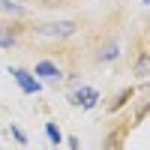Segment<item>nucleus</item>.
Returning <instances> with one entry per match:
<instances>
[{
	"instance_id": "12",
	"label": "nucleus",
	"mask_w": 150,
	"mask_h": 150,
	"mask_svg": "<svg viewBox=\"0 0 150 150\" xmlns=\"http://www.w3.org/2000/svg\"><path fill=\"white\" fill-rule=\"evenodd\" d=\"M9 132H12V138H15L18 144H27V135H24V132L15 126V123H9Z\"/></svg>"
},
{
	"instance_id": "2",
	"label": "nucleus",
	"mask_w": 150,
	"mask_h": 150,
	"mask_svg": "<svg viewBox=\"0 0 150 150\" xmlns=\"http://www.w3.org/2000/svg\"><path fill=\"white\" fill-rule=\"evenodd\" d=\"M27 39V24L24 21H12V18H0V51H12Z\"/></svg>"
},
{
	"instance_id": "13",
	"label": "nucleus",
	"mask_w": 150,
	"mask_h": 150,
	"mask_svg": "<svg viewBox=\"0 0 150 150\" xmlns=\"http://www.w3.org/2000/svg\"><path fill=\"white\" fill-rule=\"evenodd\" d=\"M66 144H69V150H81V141L75 138V135H69V138H66Z\"/></svg>"
},
{
	"instance_id": "6",
	"label": "nucleus",
	"mask_w": 150,
	"mask_h": 150,
	"mask_svg": "<svg viewBox=\"0 0 150 150\" xmlns=\"http://www.w3.org/2000/svg\"><path fill=\"white\" fill-rule=\"evenodd\" d=\"M132 126H135L132 120H120L117 126H111V129L105 132V138H102V150H123V144H126Z\"/></svg>"
},
{
	"instance_id": "3",
	"label": "nucleus",
	"mask_w": 150,
	"mask_h": 150,
	"mask_svg": "<svg viewBox=\"0 0 150 150\" xmlns=\"http://www.w3.org/2000/svg\"><path fill=\"white\" fill-rule=\"evenodd\" d=\"M120 54H123V42H120V36L108 33L105 39L93 48V63H99V66H111V63H117V60H120Z\"/></svg>"
},
{
	"instance_id": "14",
	"label": "nucleus",
	"mask_w": 150,
	"mask_h": 150,
	"mask_svg": "<svg viewBox=\"0 0 150 150\" xmlns=\"http://www.w3.org/2000/svg\"><path fill=\"white\" fill-rule=\"evenodd\" d=\"M141 3H144V6H147V3H150V0H141Z\"/></svg>"
},
{
	"instance_id": "8",
	"label": "nucleus",
	"mask_w": 150,
	"mask_h": 150,
	"mask_svg": "<svg viewBox=\"0 0 150 150\" xmlns=\"http://www.w3.org/2000/svg\"><path fill=\"white\" fill-rule=\"evenodd\" d=\"M147 45L141 42L138 45V54H135V63H132V75H135V78H138V81H147V75H150V63H147Z\"/></svg>"
},
{
	"instance_id": "1",
	"label": "nucleus",
	"mask_w": 150,
	"mask_h": 150,
	"mask_svg": "<svg viewBox=\"0 0 150 150\" xmlns=\"http://www.w3.org/2000/svg\"><path fill=\"white\" fill-rule=\"evenodd\" d=\"M78 30H81V21L60 18V21H39V24H33V27H27V36L30 39H45V42H66Z\"/></svg>"
},
{
	"instance_id": "7",
	"label": "nucleus",
	"mask_w": 150,
	"mask_h": 150,
	"mask_svg": "<svg viewBox=\"0 0 150 150\" xmlns=\"http://www.w3.org/2000/svg\"><path fill=\"white\" fill-rule=\"evenodd\" d=\"M33 75H36L39 81H48V84H60L66 72H63V66H60V63H54V60H39V63L33 66Z\"/></svg>"
},
{
	"instance_id": "10",
	"label": "nucleus",
	"mask_w": 150,
	"mask_h": 150,
	"mask_svg": "<svg viewBox=\"0 0 150 150\" xmlns=\"http://www.w3.org/2000/svg\"><path fill=\"white\" fill-rule=\"evenodd\" d=\"M132 96H135V87H123V90L117 93V99L108 105V111H111V114H117V111L126 105V102H132Z\"/></svg>"
},
{
	"instance_id": "4",
	"label": "nucleus",
	"mask_w": 150,
	"mask_h": 150,
	"mask_svg": "<svg viewBox=\"0 0 150 150\" xmlns=\"http://www.w3.org/2000/svg\"><path fill=\"white\" fill-rule=\"evenodd\" d=\"M66 99H69V105H72V108L93 111V108L99 105V99H102V93H99L96 87H90V84H81V87H72Z\"/></svg>"
},
{
	"instance_id": "15",
	"label": "nucleus",
	"mask_w": 150,
	"mask_h": 150,
	"mask_svg": "<svg viewBox=\"0 0 150 150\" xmlns=\"http://www.w3.org/2000/svg\"><path fill=\"white\" fill-rule=\"evenodd\" d=\"M18 3H21V0H18Z\"/></svg>"
},
{
	"instance_id": "11",
	"label": "nucleus",
	"mask_w": 150,
	"mask_h": 150,
	"mask_svg": "<svg viewBox=\"0 0 150 150\" xmlns=\"http://www.w3.org/2000/svg\"><path fill=\"white\" fill-rule=\"evenodd\" d=\"M45 135H48V141H51L54 147L63 144V132H60V126H57L54 120H48V123H45Z\"/></svg>"
},
{
	"instance_id": "9",
	"label": "nucleus",
	"mask_w": 150,
	"mask_h": 150,
	"mask_svg": "<svg viewBox=\"0 0 150 150\" xmlns=\"http://www.w3.org/2000/svg\"><path fill=\"white\" fill-rule=\"evenodd\" d=\"M0 12H3L6 18H12V21L27 18V6H24V3H18V0H0Z\"/></svg>"
},
{
	"instance_id": "5",
	"label": "nucleus",
	"mask_w": 150,
	"mask_h": 150,
	"mask_svg": "<svg viewBox=\"0 0 150 150\" xmlns=\"http://www.w3.org/2000/svg\"><path fill=\"white\" fill-rule=\"evenodd\" d=\"M9 75H12V81L18 84V90H21V93H27V96L42 93V81L36 78L30 69H24V66H9Z\"/></svg>"
}]
</instances>
